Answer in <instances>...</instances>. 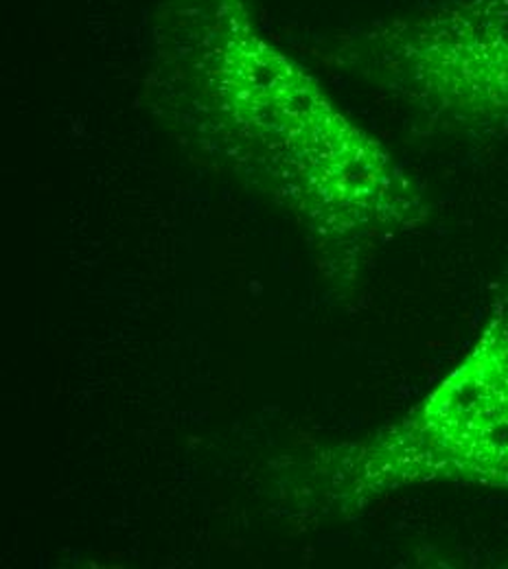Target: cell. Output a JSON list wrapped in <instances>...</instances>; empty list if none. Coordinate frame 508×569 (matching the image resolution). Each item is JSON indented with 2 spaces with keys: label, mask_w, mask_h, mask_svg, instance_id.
<instances>
[{
  "label": "cell",
  "mask_w": 508,
  "mask_h": 569,
  "mask_svg": "<svg viewBox=\"0 0 508 569\" xmlns=\"http://www.w3.org/2000/svg\"><path fill=\"white\" fill-rule=\"evenodd\" d=\"M160 103L202 153L305 230L327 263L358 268L432 207L386 144L257 31L248 0H160Z\"/></svg>",
  "instance_id": "obj_1"
},
{
  "label": "cell",
  "mask_w": 508,
  "mask_h": 569,
  "mask_svg": "<svg viewBox=\"0 0 508 569\" xmlns=\"http://www.w3.org/2000/svg\"><path fill=\"white\" fill-rule=\"evenodd\" d=\"M309 478L316 506L338 517L428 485L508 493V289L471 349L410 412L313 456Z\"/></svg>",
  "instance_id": "obj_2"
},
{
  "label": "cell",
  "mask_w": 508,
  "mask_h": 569,
  "mask_svg": "<svg viewBox=\"0 0 508 569\" xmlns=\"http://www.w3.org/2000/svg\"><path fill=\"white\" fill-rule=\"evenodd\" d=\"M331 56L428 132H508V0H442L349 31Z\"/></svg>",
  "instance_id": "obj_3"
}]
</instances>
